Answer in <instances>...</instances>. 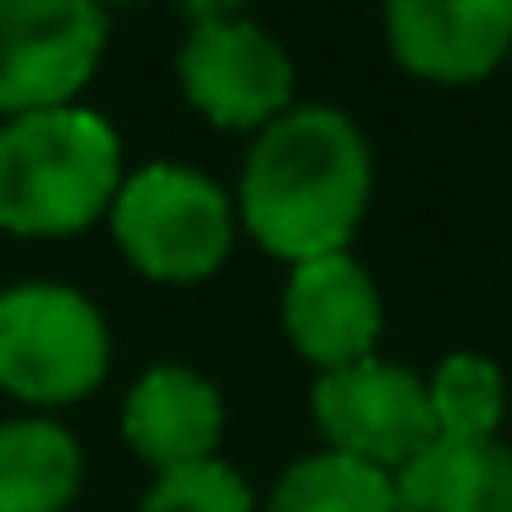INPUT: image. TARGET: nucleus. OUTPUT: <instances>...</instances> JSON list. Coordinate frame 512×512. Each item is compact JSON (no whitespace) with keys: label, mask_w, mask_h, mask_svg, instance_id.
<instances>
[{"label":"nucleus","mask_w":512,"mask_h":512,"mask_svg":"<svg viewBox=\"0 0 512 512\" xmlns=\"http://www.w3.org/2000/svg\"><path fill=\"white\" fill-rule=\"evenodd\" d=\"M375 193V155L364 127L336 105H292L254 138L237 177V221L265 254H347Z\"/></svg>","instance_id":"nucleus-1"},{"label":"nucleus","mask_w":512,"mask_h":512,"mask_svg":"<svg viewBox=\"0 0 512 512\" xmlns=\"http://www.w3.org/2000/svg\"><path fill=\"white\" fill-rule=\"evenodd\" d=\"M122 188V138L83 105L12 116L0 127V232L72 237Z\"/></svg>","instance_id":"nucleus-2"},{"label":"nucleus","mask_w":512,"mask_h":512,"mask_svg":"<svg viewBox=\"0 0 512 512\" xmlns=\"http://www.w3.org/2000/svg\"><path fill=\"white\" fill-rule=\"evenodd\" d=\"M111 232L138 276L188 287L226 265L237 237V204L204 171L155 160L122 177L111 204Z\"/></svg>","instance_id":"nucleus-3"},{"label":"nucleus","mask_w":512,"mask_h":512,"mask_svg":"<svg viewBox=\"0 0 512 512\" xmlns=\"http://www.w3.org/2000/svg\"><path fill=\"white\" fill-rule=\"evenodd\" d=\"M111 331L83 292L56 281L0 292V391L56 408L78 402L105 380Z\"/></svg>","instance_id":"nucleus-4"},{"label":"nucleus","mask_w":512,"mask_h":512,"mask_svg":"<svg viewBox=\"0 0 512 512\" xmlns=\"http://www.w3.org/2000/svg\"><path fill=\"white\" fill-rule=\"evenodd\" d=\"M177 78L188 105L226 133H265L292 111V56L270 28L232 6H199L177 50Z\"/></svg>","instance_id":"nucleus-5"},{"label":"nucleus","mask_w":512,"mask_h":512,"mask_svg":"<svg viewBox=\"0 0 512 512\" xmlns=\"http://www.w3.org/2000/svg\"><path fill=\"white\" fill-rule=\"evenodd\" d=\"M314 424L325 452H342L380 474H402L424 446H435L424 375L380 353L314 380Z\"/></svg>","instance_id":"nucleus-6"},{"label":"nucleus","mask_w":512,"mask_h":512,"mask_svg":"<svg viewBox=\"0 0 512 512\" xmlns=\"http://www.w3.org/2000/svg\"><path fill=\"white\" fill-rule=\"evenodd\" d=\"M105 56L94 0H0V116H39L78 100Z\"/></svg>","instance_id":"nucleus-7"},{"label":"nucleus","mask_w":512,"mask_h":512,"mask_svg":"<svg viewBox=\"0 0 512 512\" xmlns=\"http://www.w3.org/2000/svg\"><path fill=\"white\" fill-rule=\"evenodd\" d=\"M386 45L424 83H485L512 61V0H391Z\"/></svg>","instance_id":"nucleus-8"},{"label":"nucleus","mask_w":512,"mask_h":512,"mask_svg":"<svg viewBox=\"0 0 512 512\" xmlns=\"http://www.w3.org/2000/svg\"><path fill=\"white\" fill-rule=\"evenodd\" d=\"M281 325L292 347L320 375H331V369L375 358L380 331H386V303H380L375 276L353 254H325L292 265L281 287Z\"/></svg>","instance_id":"nucleus-9"},{"label":"nucleus","mask_w":512,"mask_h":512,"mask_svg":"<svg viewBox=\"0 0 512 512\" xmlns=\"http://www.w3.org/2000/svg\"><path fill=\"white\" fill-rule=\"evenodd\" d=\"M226 430V402L204 375L182 364H155L122 408V435L155 474L210 463Z\"/></svg>","instance_id":"nucleus-10"},{"label":"nucleus","mask_w":512,"mask_h":512,"mask_svg":"<svg viewBox=\"0 0 512 512\" xmlns=\"http://www.w3.org/2000/svg\"><path fill=\"white\" fill-rule=\"evenodd\" d=\"M397 485V512H512L507 441H435L413 457Z\"/></svg>","instance_id":"nucleus-11"},{"label":"nucleus","mask_w":512,"mask_h":512,"mask_svg":"<svg viewBox=\"0 0 512 512\" xmlns=\"http://www.w3.org/2000/svg\"><path fill=\"white\" fill-rule=\"evenodd\" d=\"M83 452L50 419L0 424V512H61L78 496Z\"/></svg>","instance_id":"nucleus-12"},{"label":"nucleus","mask_w":512,"mask_h":512,"mask_svg":"<svg viewBox=\"0 0 512 512\" xmlns=\"http://www.w3.org/2000/svg\"><path fill=\"white\" fill-rule=\"evenodd\" d=\"M435 441H501L507 424V369L485 353H446L424 380Z\"/></svg>","instance_id":"nucleus-13"},{"label":"nucleus","mask_w":512,"mask_h":512,"mask_svg":"<svg viewBox=\"0 0 512 512\" xmlns=\"http://www.w3.org/2000/svg\"><path fill=\"white\" fill-rule=\"evenodd\" d=\"M265 512H397V485L342 452H314L270 485Z\"/></svg>","instance_id":"nucleus-14"},{"label":"nucleus","mask_w":512,"mask_h":512,"mask_svg":"<svg viewBox=\"0 0 512 512\" xmlns=\"http://www.w3.org/2000/svg\"><path fill=\"white\" fill-rule=\"evenodd\" d=\"M138 512H259L248 479L232 463L210 457L193 468H171L149 485V496L138 501Z\"/></svg>","instance_id":"nucleus-15"},{"label":"nucleus","mask_w":512,"mask_h":512,"mask_svg":"<svg viewBox=\"0 0 512 512\" xmlns=\"http://www.w3.org/2000/svg\"><path fill=\"white\" fill-rule=\"evenodd\" d=\"M507 67H512V61H507Z\"/></svg>","instance_id":"nucleus-16"}]
</instances>
